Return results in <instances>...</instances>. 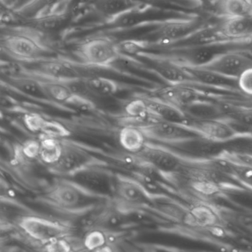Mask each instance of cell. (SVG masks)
Here are the masks:
<instances>
[{
	"instance_id": "1",
	"label": "cell",
	"mask_w": 252,
	"mask_h": 252,
	"mask_svg": "<svg viewBox=\"0 0 252 252\" xmlns=\"http://www.w3.org/2000/svg\"><path fill=\"white\" fill-rule=\"evenodd\" d=\"M0 44L7 57L22 64L38 63L55 53L47 33L28 24L2 26Z\"/></svg>"
},
{
	"instance_id": "2",
	"label": "cell",
	"mask_w": 252,
	"mask_h": 252,
	"mask_svg": "<svg viewBox=\"0 0 252 252\" xmlns=\"http://www.w3.org/2000/svg\"><path fill=\"white\" fill-rule=\"evenodd\" d=\"M63 153L60 160L52 166L50 171L61 176L73 177L91 168L99 167L104 162L79 146L69 141H62Z\"/></svg>"
},
{
	"instance_id": "3",
	"label": "cell",
	"mask_w": 252,
	"mask_h": 252,
	"mask_svg": "<svg viewBox=\"0 0 252 252\" xmlns=\"http://www.w3.org/2000/svg\"><path fill=\"white\" fill-rule=\"evenodd\" d=\"M78 54L85 65L94 68H107L122 57L118 42L106 37H96L82 43Z\"/></svg>"
},
{
	"instance_id": "4",
	"label": "cell",
	"mask_w": 252,
	"mask_h": 252,
	"mask_svg": "<svg viewBox=\"0 0 252 252\" xmlns=\"http://www.w3.org/2000/svg\"><path fill=\"white\" fill-rule=\"evenodd\" d=\"M23 232L30 238L48 244L70 235V229L60 222L33 215H26L18 222Z\"/></svg>"
},
{
	"instance_id": "5",
	"label": "cell",
	"mask_w": 252,
	"mask_h": 252,
	"mask_svg": "<svg viewBox=\"0 0 252 252\" xmlns=\"http://www.w3.org/2000/svg\"><path fill=\"white\" fill-rule=\"evenodd\" d=\"M161 79L172 85H184L194 82L185 66L169 57L145 52L137 55Z\"/></svg>"
},
{
	"instance_id": "6",
	"label": "cell",
	"mask_w": 252,
	"mask_h": 252,
	"mask_svg": "<svg viewBox=\"0 0 252 252\" xmlns=\"http://www.w3.org/2000/svg\"><path fill=\"white\" fill-rule=\"evenodd\" d=\"M115 201L122 208L146 207L151 203V198L141 184L132 177L116 175L113 181Z\"/></svg>"
},
{
	"instance_id": "7",
	"label": "cell",
	"mask_w": 252,
	"mask_h": 252,
	"mask_svg": "<svg viewBox=\"0 0 252 252\" xmlns=\"http://www.w3.org/2000/svg\"><path fill=\"white\" fill-rule=\"evenodd\" d=\"M93 193L76 182L59 181L50 187L46 197L57 208L64 211L78 210L82 199Z\"/></svg>"
},
{
	"instance_id": "8",
	"label": "cell",
	"mask_w": 252,
	"mask_h": 252,
	"mask_svg": "<svg viewBox=\"0 0 252 252\" xmlns=\"http://www.w3.org/2000/svg\"><path fill=\"white\" fill-rule=\"evenodd\" d=\"M136 126L147 139L165 144L181 142L191 135L189 130L184 129L181 124L158 119L147 121Z\"/></svg>"
},
{
	"instance_id": "9",
	"label": "cell",
	"mask_w": 252,
	"mask_h": 252,
	"mask_svg": "<svg viewBox=\"0 0 252 252\" xmlns=\"http://www.w3.org/2000/svg\"><path fill=\"white\" fill-rule=\"evenodd\" d=\"M201 26L199 17L172 19L162 22L154 32L159 43H172L186 39L196 33Z\"/></svg>"
},
{
	"instance_id": "10",
	"label": "cell",
	"mask_w": 252,
	"mask_h": 252,
	"mask_svg": "<svg viewBox=\"0 0 252 252\" xmlns=\"http://www.w3.org/2000/svg\"><path fill=\"white\" fill-rule=\"evenodd\" d=\"M251 64L252 60L246 54L237 51H228L218 54L210 62L200 67L222 76L237 79L240 73Z\"/></svg>"
},
{
	"instance_id": "11",
	"label": "cell",
	"mask_w": 252,
	"mask_h": 252,
	"mask_svg": "<svg viewBox=\"0 0 252 252\" xmlns=\"http://www.w3.org/2000/svg\"><path fill=\"white\" fill-rule=\"evenodd\" d=\"M72 0H59L52 6L26 22V24L48 33L60 30L70 15Z\"/></svg>"
},
{
	"instance_id": "12",
	"label": "cell",
	"mask_w": 252,
	"mask_h": 252,
	"mask_svg": "<svg viewBox=\"0 0 252 252\" xmlns=\"http://www.w3.org/2000/svg\"><path fill=\"white\" fill-rule=\"evenodd\" d=\"M135 154L160 173H172L180 165L179 158L173 153L154 144L146 143L142 150Z\"/></svg>"
},
{
	"instance_id": "13",
	"label": "cell",
	"mask_w": 252,
	"mask_h": 252,
	"mask_svg": "<svg viewBox=\"0 0 252 252\" xmlns=\"http://www.w3.org/2000/svg\"><path fill=\"white\" fill-rule=\"evenodd\" d=\"M5 75V85L10 89L36 99L51 101L47 96L40 81L34 76L17 71L15 69H7Z\"/></svg>"
},
{
	"instance_id": "14",
	"label": "cell",
	"mask_w": 252,
	"mask_h": 252,
	"mask_svg": "<svg viewBox=\"0 0 252 252\" xmlns=\"http://www.w3.org/2000/svg\"><path fill=\"white\" fill-rule=\"evenodd\" d=\"M23 121L29 130L41 134L42 136L64 138L71 135L70 131L63 124L56 121L48 120L36 113L25 115Z\"/></svg>"
},
{
	"instance_id": "15",
	"label": "cell",
	"mask_w": 252,
	"mask_h": 252,
	"mask_svg": "<svg viewBox=\"0 0 252 252\" xmlns=\"http://www.w3.org/2000/svg\"><path fill=\"white\" fill-rule=\"evenodd\" d=\"M221 37L228 40H241L252 36V15L225 17L218 31Z\"/></svg>"
},
{
	"instance_id": "16",
	"label": "cell",
	"mask_w": 252,
	"mask_h": 252,
	"mask_svg": "<svg viewBox=\"0 0 252 252\" xmlns=\"http://www.w3.org/2000/svg\"><path fill=\"white\" fill-rule=\"evenodd\" d=\"M153 119L181 124L185 118L181 107L160 98H144Z\"/></svg>"
},
{
	"instance_id": "17",
	"label": "cell",
	"mask_w": 252,
	"mask_h": 252,
	"mask_svg": "<svg viewBox=\"0 0 252 252\" xmlns=\"http://www.w3.org/2000/svg\"><path fill=\"white\" fill-rule=\"evenodd\" d=\"M192 128L199 135L210 141H228L235 135V131L228 124L210 119L199 121Z\"/></svg>"
},
{
	"instance_id": "18",
	"label": "cell",
	"mask_w": 252,
	"mask_h": 252,
	"mask_svg": "<svg viewBox=\"0 0 252 252\" xmlns=\"http://www.w3.org/2000/svg\"><path fill=\"white\" fill-rule=\"evenodd\" d=\"M219 50L218 45H215L211 42L210 44H198L190 48H184L178 54L184 60L183 62H184V64L203 66L210 62L218 54H220Z\"/></svg>"
},
{
	"instance_id": "19",
	"label": "cell",
	"mask_w": 252,
	"mask_h": 252,
	"mask_svg": "<svg viewBox=\"0 0 252 252\" xmlns=\"http://www.w3.org/2000/svg\"><path fill=\"white\" fill-rule=\"evenodd\" d=\"M147 3L135 0H94V8L107 20L119 17Z\"/></svg>"
},
{
	"instance_id": "20",
	"label": "cell",
	"mask_w": 252,
	"mask_h": 252,
	"mask_svg": "<svg viewBox=\"0 0 252 252\" xmlns=\"http://www.w3.org/2000/svg\"><path fill=\"white\" fill-rule=\"evenodd\" d=\"M184 219H187V222L191 225L210 227L218 223L219 216L216 210L209 205L197 203L186 213Z\"/></svg>"
},
{
	"instance_id": "21",
	"label": "cell",
	"mask_w": 252,
	"mask_h": 252,
	"mask_svg": "<svg viewBox=\"0 0 252 252\" xmlns=\"http://www.w3.org/2000/svg\"><path fill=\"white\" fill-rule=\"evenodd\" d=\"M83 84L87 91L98 95L109 97L116 95L119 91L117 82L102 76H87L83 79Z\"/></svg>"
},
{
	"instance_id": "22",
	"label": "cell",
	"mask_w": 252,
	"mask_h": 252,
	"mask_svg": "<svg viewBox=\"0 0 252 252\" xmlns=\"http://www.w3.org/2000/svg\"><path fill=\"white\" fill-rule=\"evenodd\" d=\"M146 139L139 128L133 125H125L119 134L121 146L130 153H138L146 144Z\"/></svg>"
},
{
	"instance_id": "23",
	"label": "cell",
	"mask_w": 252,
	"mask_h": 252,
	"mask_svg": "<svg viewBox=\"0 0 252 252\" xmlns=\"http://www.w3.org/2000/svg\"><path fill=\"white\" fill-rule=\"evenodd\" d=\"M59 0H26L15 8H11L23 23L39 15L45 10L58 2Z\"/></svg>"
},
{
	"instance_id": "24",
	"label": "cell",
	"mask_w": 252,
	"mask_h": 252,
	"mask_svg": "<svg viewBox=\"0 0 252 252\" xmlns=\"http://www.w3.org/2000/svg\"><path fill=\"white\" fill-rule=\"evenodd\" d=\"M36 78L40 81L41 85H42L47 96L51 101H54V102L64 104L66 100L74 93L68 84L52 80V79Z\"/></svg>"
},
{
	"instance_id": "25",
	"label": "cell",
	"mask_w": 252,
	"mask_h": 252,
	"mask_svg": "<svg viewBox=\"0 0 252 252\" xmlns=\"http://www.w3.org/2000/svg\"><path fill=\"white\" fill-rule=\"evenodd\" d=\"M63 153V144L58 138L42 136L40 141L39 158L48 166L55 164Z\"/></svg>"
},
{
	"instance_id": "26",
	"label": "cell",
	"mask_w": 252,
	"mask_h": 252,
	"mask_svg": "<svg viewBox=\"0 0 252 252\" xmlns=\"http://www.w3.org/2000/svg\"><path fill=\"white\" fill-rule=\"evenodd\" d=\"M218 8L224 17L252 15V2L251 0H219Z\"/></svg>"
},
{
	"instance_id": "27",
	"label": "cell",
	"mask_w": 252,
	"mask_h": 252,
	"mask_svg": "<svg viewBox=\"0 0 252 252\" xmlns=\"http://www.w3.org/2000/svg\"><path fill=\"white\" fill-rule=\"evenodd\" d=\"M125 112L128 117L133 120H139L141 122H147L148 119H153L149 113L147 103L144 98H136L129 101L126 107Z\"/></svg>"
},
{
	"instance_id": "28",
	"label": "cell",
	"mask_w": 252,
	"mask_h": 252,
	"mask_svg": "<svg viewBox=\"0 0 252 252\" xmlns=\"http://www.w3.org/2000/svg\"><path fill=\"white\" fill-rule=\"evenodd\" d=\"M64 104L73 110L81 112H92L96 109V106L92 100L78 93H73Z\"/></svg>"
},
{
	"instance_id": "29",
	"label": "cell",
	"mask_w": 252,
	"mask_h": 252,
	"mask_svg": "<svg viewBox=\"0 0 252 252\" xmlns=\"http://www.w3.org/2000/svg\"><path fill=\"white\" fill-rule=\"evenodd\" d=\"M118 45L123 55L130 57L145 52L146 49L150 47V42L140 39H127L118 42Z\"/></svg>"
},
{
	"instance_id": "30",
	"label": "cell",
	"mask_w": 252,
	"mask_h": 252,
	"mask_svg": "<svg viewBox=\"0 0 252 252\" xmlns=\"http://www.w3.org/2000/svg\"><path fill=\"white\" fill-rule=\"evenodd\" d=\"M83 244L88 250L99 251L107 245L106 233L96 228L91 230L85 235Z\"/></svg>"
},
{
	"instance_id": "31",
	"label": "cell",
	"mask_w": 252,
	"mask_h": 252,
	"mask_svg": "<svg viewBox=\"0 0 252 252\" xmlns=\"http://www.w3.org/2000/svg\"><path fill=\"white\" fill-rule=\"evenodd\" d=\"M237 85L243 94L252 96V64L245 69L237 78Z\"/></svg>"
},
{
	"instance_id": "32",
	"label": "cell",
	"mask_w": 252,
	"mask_h": 252,
	"mask_svg": "<svg viewBox=\"0 0 252 252\" xmlns=\"http://www.w3.org/2000/svg\"><path fill=\"white\" fill-rule=\"evenodd\" d=\"M40 141L29 140L23 144L22 152L26 157L33 159L39 158Z\"/></svg>"
},
{
	"instance_id": "33",
	"label": "cell",
	"mask_w": 252,
	"mask_h": 252,
	"mask_svg": "<svg viewBox=\"0 0 252 252\" xmlns=\"http://www.w3.org/2000/svg\"><path fill=\"white\" fill-rule=\"evenodd\" d=\"M64 238L65 237L48 243L46 244L47 250L50 252H69L71 250V246Z\"/></svg>"
},
{
	"instance_id": "34",
	"label": "cell",
	"mask_w": 252,
	"mask_h": 252,
	"mask_svg": "<svg viewBox=\"0 0 252 252\" xmlns=\"http://www.w3.org/2000/svg\"><path fill=\"white\" fill-rule=\"evenodd\" d=\"M135 1H138V2H143V3H147L149 4L148 2H151L153 0H135Z\"/></svg>"
},
{
	"instance_id": "35",
	"label": "cell",
	"mask_w": 252,
	"mask_h": 252,
	"mask_svg": "<svg viewBox=\"0 0 252 252\" xmlns=\"http://www.w3.org/2000/svg\"><path fill=\"white\" fill-rule=\"evenodd\" d=\"M200 1H202V2H206V1H209V0H200Z\"/></svg>"
},
{
	"instance_id": "36",
	"label": "cell",
	"mask_w": 252,
	"mask_h": 252,
	"mask_svg": "<svg viewBox=\"0 0 252 252\" xmlns=\"http://www.w3.org/2000/svg\"></svg>"
}]
</instances>
